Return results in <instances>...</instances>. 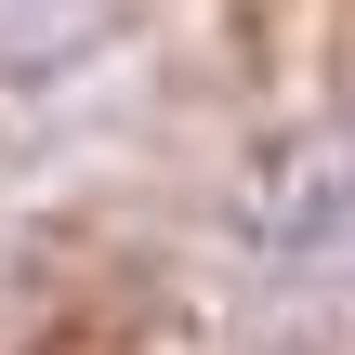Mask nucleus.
Returning <instances> with one entry per match:
<instances>
[{"label":"nucleus","instance_id":"f257e3e1","mask_svg":"<svg viewBox=\"0 0 355 355\" xmlns=\"http://www.w3.org/2000/svg\"><path fill=\"white\" fill-rule=\"evenodd\" d=\"M224 290L263 329H355V105L277 119L224 184Z\"/></svg>","mask_w":355,"mask_h":355},{"label":"nucleus","instance_id":"f03ea898","mask_svg":"<svg viewBox=\"0 0 355 355\" xmlns=\"http://www.w3.org/2000/svg\"><path fill=\"white\" fill-rule=\"evenodd\" d=\"M158 79V0H0V198L66 184Z\"/></svg>","mask_w":355,"mask_h":355}]
</instances>
